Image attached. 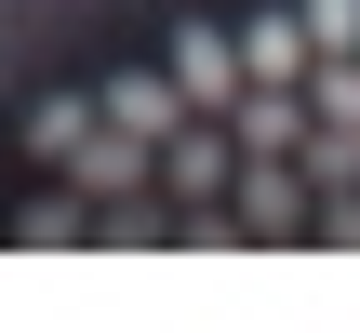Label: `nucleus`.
I'll list each match as a JSON object with an SVG mask.
<instances>
[{
  "mask_svg": "<svg viewBox=\"0 0 360 333\" xmlns=\"http://www.w3.org/2000/svg\"><path fill=\"white\" fill-rule=\"evenodd\" d=\"M174 107H200V120H227V93H240V40L227 27H174Z\"/></svg>",
  "mask_w": 360,
  "mask_h": 333,
  "instance_id": "obj_1",
  "label": "nucleus"
},
{
  "mask_svg": "<svg viewBox=\"0 0 360 333\" xmlns=\"http://www.w3.org/2000/svg\"><path fill=\"white\" fill-rule=\"evenodd\" d=\"M94 120H120V133H147V147H160L187 107H174V80H160V67H120V80L94 93Z\"/></svg>",
  "mask_w": 360,
  "mask_h": 333,
  "instance_id": "obj_2",
  "label": "nucleus"
},
{
  "mask_svg": "<svg viewBox=\"0 0 360 333\" xmlns=\"http://www.w3.org/2000/svg\"><path fill=\"white\" fill-rule=\"evenodd\" d=\"M240 80H307V27L294 13H254L240 27Z\"/></svg>",
  "mask_w": 360,
  "mask_h": 333,
  "instance_id": "obj_3",
  "label": "nucleus"
},
{
  "mask_svg": "<svg viewBox=\"0 0 360 333\" xmlns=\"http://www.w3.org/2000/svg\"><path fill=\"white\" fill-rule=\"evenodd\" d=\"M80 120H94V107H80V93H40V107H27V160H40V174H53V160H67V147H80Z\"/></svg>",
  "mask_w": 360,
  "mask_h": 333,
  "instance_id": "obj_4",
  "label": "nucleus"
},
{
  "mask_svg": "<svg viewBox=\"0 0 360 333\" xmlns=\"http://www.w3.org/2000/svg\"><path fill=\"white\" fill-rule=\"evenodd\" d=\"M27 240L67 254V240H80V187H40V200H27Z\"/></svg>",
  "mask_w": 360,
  "mask_h": 333,
  "instance_id": "obj_5",
  "label": "nucleus"
},
{
  "mask_svg": "<svg viewBox=\"0 0 360 333\" xmlns=\"http://www.w3.org/2000/svg\"><path fill=\"white\" fill-rule=\"evenodd\" d=\"M294 27H307V53H360V0H307Z\"/></svg>",
  "mask_w": 360,
  "mask_h": 333,
  "instance_id": "obj_6",
  "label": "nucleus"
},
{
  "mask_svg": "<svg viewBox=\"0 0 360 333\" xmlns=\"http://www.w3.org/2000/svg\"><path fill=\"white\" fill-rule=\"evenodd\" d=\"M174 240H187V254H227L240 227H227V200H174Z\"/></svg>",
  "mask_w": 360,
  "mask_h": 333,
  "instance_id": "obj_7",
  "label": "nucleus"
}]
</instances>
